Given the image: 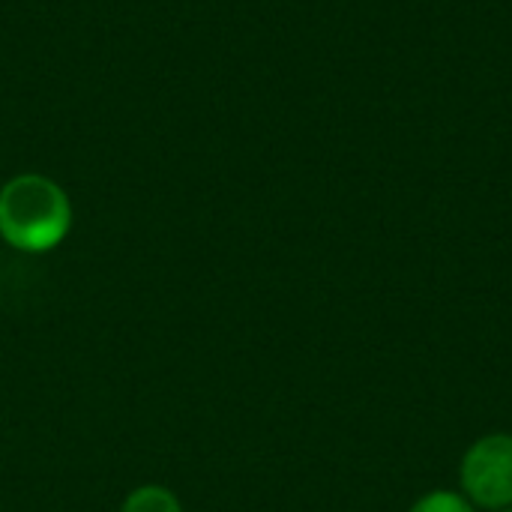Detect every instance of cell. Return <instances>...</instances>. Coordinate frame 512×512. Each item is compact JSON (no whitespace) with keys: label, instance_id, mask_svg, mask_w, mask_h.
Returning <instances> with one entry per match:
<instances>
[{"label":"cell","instance_id":"cell-4","mask_svg":"<svg viewBox=\"0 0 512 512\" xmlns=\"http://www.w3.org/2000/svg\"><path fill=\"white\" fill-rule=\"evenodd\" d=\"M411 512H474V504L462 492H429L423 495Z\"/></svg>","mask_w":512,"mask_h":512},{"label":"cell","instance_id":"cell-2","mask_svg":"<svg viewBox=\"0 0 512 512\" xmlns=\"http://www.w3.org/2000/svg\"><path fill=\"white\" fill-rule=\"evenodd\" d=\"M462 495L483 510L512 507V435L495 432L471 444L459 468Z\"/></svg>","mask_w":512,"mask_h":512},{"label":"cell","instance_id":"cell-1","mask_svg":"<svg viewBox=\"0 0 512 512\" xmlns=\"http://www.w3.org/2000/svg\"><path fill=\"white\" fill-rule=\"evenodd\" d=\"M72 228V201L45 174H18L0 186V237L21 252H48Z\"/></svg>","mask_w":512,"mask_h":512},{"label":"cell","instance_id":"cell-3","mask_svg":"<svg viewBox=\"0 0 512 512\" xmlns=\"http://www.w3.org/2000/svg\"><path fill=\"white\" fill-rule=\"evenodd\" d=\"M120 512H183V507H180V501L168 489H162V486H141V489H135L126 498V504H123Z\"/></svg>","mask_w":512,"mask_h":512},{"label":"cell","instance_id":"cell-5","mask_svg":"<svg viewBox=\"0 0 512 512\" xmlns=\"http://www.w3.org/2000/svg\"><path fill=\"white\" fill-rule=\"evenodd\" d=\"M501 512H512V507H507V510H501Z\"/></svg>","mask_w":512,"mask_h":512}]
</instances>
